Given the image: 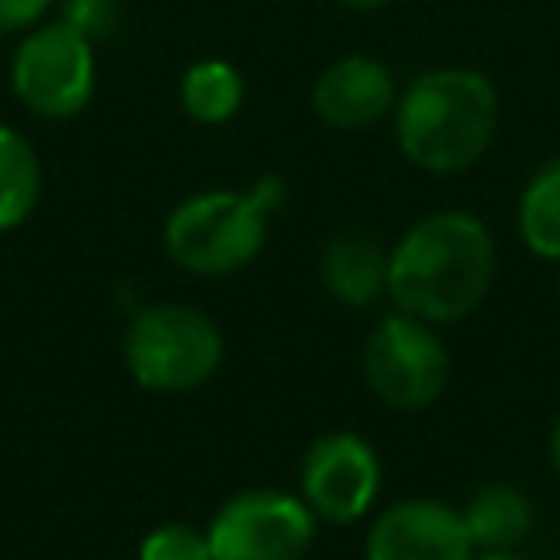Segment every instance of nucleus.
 Here are the masks:
<instances>
[{
    "label": "nucleus",
    "instance_id": "18",
    "mask_svg": "<svg viewBox=\"0 0 560 560\" xmlns=\"http://www.w3.org/2000/svg\"><path fill=\"white\" fill-rule=\"evenodd\" d=\"M50 0H0V35L32 32L47 16Z\"/></svg>",
    "mask_w": 560,
    "mask_h": 560
},
{
    "label": "nucleus",
    "instance_id": "21",
    "mask_svg": "<svg viewBox=\"0 0 560 560\" xmlns=\"http://www.w3.org/2000/svg\"><path fill=\"white\" fill-rule=\"evenodd\" d=\"M472 560H526L518 549H511V552H476Z\"/></svg>",
    "mask_w": 560,
    "mask_h": 560
},
{
    "label": "nucleus",
    "instance_id": "5",
    "mask_svg": "<svg viewBox=\"0 0 560 560\" xmlns=\"http://www.w3.org/2000/svg\"><path fill=\"white\" fill-rule=\"evenodd\" d=\"M12 93L39 119H73L96 93V47L70 24H39L12 58Z\"/></svg>",
    "mask_w": 560,
    "mask_h": 560
},
{
    "label": "nucleus",
    "instance_id": "19",
    "mask_svg": "<svg viewBox=\"0 0 560 560\" xmlns=\"http://www.w3.org/2000/svg\"><path fill=\"white\" fill-rule=\"evenodd\" d=\"M335 4H342V9H350V12H376V9H384V4H392V0H335Z\"/></svg>",
    "mask_w": 560,
    "mask_h": 560
},
{
    "label": "nucleus",
    "instance_id": "11",
    "mask_svg": "<svg viewBox=\"0 0 560 560\" xmlns=\"http://www.w3.org/2000/svg\"><path fill=\"white\" fill-rule=\"evenodd\" d=\"M323 284L346 307H369L388 292V249L361 231L335 234L323 249Z\"/></svg>",
    "mask_w": 560,
    "mask_h": 560
},
{
    "label": "nucleus",
    "instance_id": "6",
    "mask_svg": "<svg viewBox=\"0 0 560 560\" xmlns=\"http://www.w3.org/2000/svg\"><path fill=\"white\" fill-rule=\"evenodd\" d=\"M319 518L292 491L249 488L231 495L208 526L211 560H304Z\"/></svg>",
    "mask_w": 560,
    "mask_h": 560
},
{
    "label": "nucleus",
    "instance_id": "4",
    "mask_svg": "<svg viewBox=\"0 0 560 560\" xmlns=\"http://www.w3.org/2000/svg\"><path fill=\"white\" fill-rule=\"evenodd\" d=\"M124 361L147 392H196L223 365V330L200 307L150 304L127 327Z\"/></svg>",
    "mask_w": 560,
    "mask_h": 560
},
{
    "label": "nucleus",
    "instance_id": "14",
    "mask_svg": "<svg viewBox=\"0 0 560 560\" xmlns=\"http://www.w3.org/2000/svg\"><path fill=\"white\" fill-rule=\"evenodd\" d=\"M43 192V165L35 147L16 131L0 124V231H16L35 211Z\"/></svg>",
    "mask_w": 560,
    "mask_h": 560
},
{
    "label": "nucleus",
    "instance_id": "20",
    "mask_svg": "<svg viewBox=\"0 0 560 560\" xmlns=\"http://www.w3.org/2000/svg\"><path fill=\"white\" fill-rule=\"evenodd\" d=\"M549 465H552V472L560 476V419H557V427H552V434H549Z\"/></svg>",
    "mask_w": 560,
    "mask_h": 560
},
{
    "label": "nucleus",
    "instance_id": "12",
    "mask_svg": "<svg viewBox=\"0 0 560 560\" xmlns=\"http://www.w3.org/2000/svg\"><path fill=\"white\" fill-rule=\"evenodd\" d=\"M460 518L476 552H511L534 529V506L526 491H518L514 483H483L460 506Z\"/></svg>",
    "mask_w": 560,
    "mask_h": 560
},
{
    "label": "nucleus",
    "instance_id": "13",
    "mask_svg": "<svg viewBox=\"0 0 560 560\" xmlns=\"http://www.w3.org/2000/svg\"><path fill=\"white\" fill-rule=\"evenodd\" d=\"M242 101H246V81H242L238 66H231L226 58H203V62L188 66L180 78V108L203 127L234 119Z\"/></svg>",
    "mask_w": 560,
    "mask_h": 560
},
{
    "label": "nucleus",
    "instance_id": "9",
    "mask_svg": "<svg viewBox=\"0 0 560 560\" xmlns=\"http://www.w3.org/2000/svg\"><path fill=\"white\" fill-rule=\"evenodd\" d=\"M472 537L457 506L442 499H404L376 514L365 560H472Z\"/></svg>",
    "mask_w": 560,
    "mask_h": 560
},
{
    "label": "nucleus",
    "instance_id": "15",
    "mask_svg": "<svg viewBox=\"0 0 560 560\" xmlns=\"http://www.w3.org/2000/svg\"><path fill=\"white\" fill-rule=\"evenodd\" d=\"M518 234L541 261H560V158L526 180L518 200Z\"/></svg>",
    "mask_w": 560,
    "mask_h": 560
},
{
    "label": "nucleus",
    "instance_id": "16",
    "mask_svg": "<svg viewBox=\"0 0 560 560\" xmlns=\"http://www.w3.org/2000/svg\"><path fill=\"white\" fill-rule=\"evenodd\" d=\"M139 560H211L208 529L188 522H165L154 526L139 545Z\"/></svg>",
    "mask_w": 560,
    "mask_h": 560
},
{
    "label": "nucleus",
    "instance_id": "2",
    "mask_svg": "<svg viewBox=\"0 0 560 560\" xmlns=\"http://www.w3.org/2000/svg\"><path fill=\"white\" fill-rule=\"evenodd\" d=\"M499 131V93L480 70L442 66L415 78L396 101V142L422 173H465Z\"/></svg>",
    "mask_w": 560,
    "mask_h": 560
},
{
    "label": "nucleus",
    "instance_id": "1",
    "mask_svg": "<svg viewBox=\"0 0 560 560\" xmlns=\"http://www.w3.org/2000/svg\"><path fill=\"white\" fill-rule=\"evenodd\" d=\"M495 284V238L472 211H434L388 249V296L404 315L450 327Z\"/></svg>",
    "mask_w": 560,
    "mask_h": 560
},
{
    "label": "nucleus",
    "instance_id": "17",
    "mask_svg": "<svg viewBox=\"0 0 560 560\" xmlns=\"http://www.w3.org/2000/svg\"><path fill=\"white\" fill-rule=\"evenodd\" d=\"M62 24H70L73 32H81L96 47L116 32L119 4L116 0H62Z\"/></svg>",
    "mask_w": 560,
    "mask_h": 560
},
{
    "label": "nucleus",
    "instance_id": "8",
    "mask_svg": "<svg viewBox=\"0 0 560 560\" xmlns=\"http://www.w3.org/2000/svg\"><path fill=\"white\" fill-rule=\"evenodd\" d=\"M381 480V457L373 445L361 434L335 430L307 450L300 465V499L312 506L315 518L350 526L373 511Z\"/></svg>",
    "mask_w": 560,
    "mask_h": 560
},
{
    "label": "nucleus",
    "instance_id": "7",
    "mask_svg": "<svg viewBox=\"0 0 560 560\" xmlns=\"http://www.w3.org/2000/svg\"><path fill=\"white\" fill-rule=\"evenodd\" d=\"M365 384L392 411H422L450 384V353L430 323L415 315H388L365 342Z\"/></svg>",
    "mask_w": 560,
    "mask_h": 560
},
{
    "label": "nucleus",
    "instance_id": "3",
    "mask_svg": "<svg viewBox=\"0 0 560 560\" xmlns=\"http://www.w3.org/2000/svg\"><path fill=\"white\" fill-rule=\"evenodd\" d=\"M284 203L277 177L257 180L249 192L215 188L196 192L165 219V254L196 277H226L254 261L269 238V215Z\"/></svg>",
    "mask_w": 560,
    "mask_h": 560
},
{
    "label": "nucleus",
    "instance_id": "10",
    "mask_svg": "<svg viewBox=\"0 0 560 560\" xmlns=\"http://www.w3.org/2000/svg\"><path fill=\"white\" fill-rule=\"evenodd\" d=\"M399 85L384 62L369 55H350L330 62L319 73L312 89V108L323 124L342 127V131H361L396 112Z\"/></svg>",
    "mask_w": 560,
    "mask_h": 560
}]
</instances>
